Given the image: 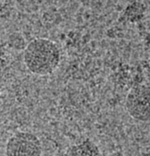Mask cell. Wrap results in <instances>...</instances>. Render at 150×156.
Returning a JSON list of instances; mask_svg holds the SVG:
<instances>
[{
	"instance_id": "6da1fadb",
	"label": "cell",
	"mask_w": 150,
	"mask_h": 156,
	"mask_svg": "<svg viewBox=\"0 0 150 156\" xmlns=\"http://www.w3.org/2000/svg\"><path fill=\"white\" fill-rule=\"evenodd\" d=\"M60 58L57 44L48 38H35L24 48V63L31 73L36 75L46 76L52 73L58 66Z\"/></svg>"
},
{
	"instance_id": "7a4b0ae2",
	"label": "cell",
	"mask_w": 150,
	"mask_h": 156,
	"mask_svg": "<svg viewBox=\"0 0 150 156\" xmlns=\"http://www.w3.org/2000/svg\"><path fill=\"white\" fill-rule=\"evenodd\" d=\"M125 107L135 120L150 121V86L137 85L131 88L126 98Z\"/></svg>"
},
{
	"instance_id": "3957f363",
	"label": "cell",
	"mask_w": 150,
	"mask_h": 156,
	"mask_svg": "<svg viewBox=\"0 0 150 156\" xmlns=\"http://www.w3.org/2000/svg\"><path fill=\"white\" fill-rule=\"evenodd\" d=\"M5 154L7 156H41V143L32 133L19 132L8 140Z\"/></svg>"
},
{
	"instance_id": "277c9868",
	"label": "cell",
	"mask_w": 150,
	"mask_h": 156,
	"mask_svg": "<svg viewBox=\"0 0 150 156\" xmlns=\"http://www.w3.org/2000/svg\"><path fill=\"white\" fill-rule=\"evenodd\" d=\"M64 156H102L98 146L89 139L67 148Z\"/></svg>"
},
{
	"instance_id": "5b68a950",
	"label": "cell",
	"mask_w": 150,
	"mask_h": 156,
	"mask_svg": "<svg viewBox=\"0 0 150 156\" xmlns=\"http://www.w3.org/2000/svg\"><path fill=\"white\" fill-rule=\"evenodd\" d=\"M10 38L15 40V41L9 40L10 44L12 45L13 47L18 49H21L24 48V40L23 38L19 34L14 33L10 35Z\"/></svg>"
}]
</instances>
